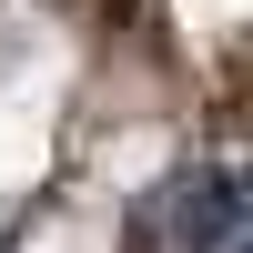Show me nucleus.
I'll return each instance as SVG.
<instances>
[{
	"label": "nucleus",
	"instance_id": "f257e3e1",
	"mask_svg": "<svg viewBox=\"0 0 253 253\" xmlns=\"http://www.w3.org/2000/svg\"><path fill=\"white\" fill-rule=\"evenodd\" d=\"M193 253H253V172H213L193 193Z\"/></svg>",
	"mask_w": 253,
	"mask_h": 253
}]
</instances>
